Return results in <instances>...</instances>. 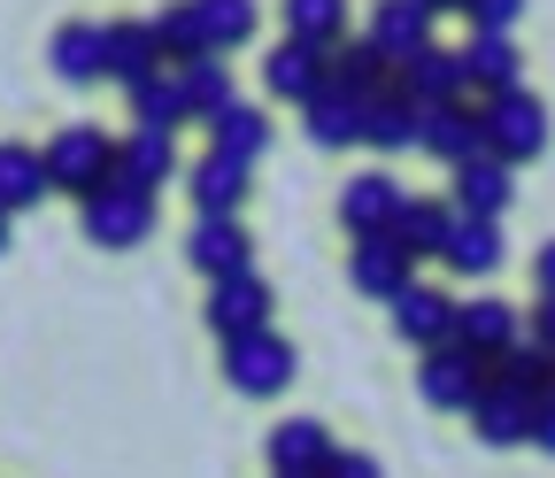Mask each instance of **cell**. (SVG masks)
I'll return each instance as SVG.
<instances>
[{
	"instance_id": "1",
	"label": "cell",
	"mask_w": 555,
	"mask_h": 478,
	"mask_svg": "<svg viewBox=\"0 0 555 478\" xmlns=\"http://www.w3.org/2000/svg\"><path fill=\"white\" fill-rule=\"evenodd\" d=\"M486 386H494V363L470 356L463 339L425 348V363H416V393H425V409H440V417H470Z\"/></svg>"
},
{
	"instance_id": "2",
	"label": "cell",
	"mask_w": 555,
	"mask_h": 478,
	"mask_svg": "<svg viewBox=\"0 0 555 478\" xmlns=\"http://www.w3.org/2000/svg\"><path fill=\"white\" fill-rule=\"evenodd\" d=\"M47 178H54V193H69V201H93V193L116 178V140H108V131H93V124L54 131V140H47Z\"/></svg>"
},
{
	"instance_id": "3",
	"label": "cell",
	"mask_w": 555,
	"mask_h": 478,
	"mask_svg": "<svg viewBox=\"0 0 555 478\" xmlns=\"http://www.w3.org/2000/svg\"><path fill=\"white\" fill-rule=\"evenodd\" d=\"M78 224H86L93 247H139V240L155 232V193H139V185L108 178L93 201H78Z\"/></svg>"
},
{
	"instance_id": "4",
	"label": "cell",
	"mask_w": 555,
	"mask_h": 478,
	"mask_svg": "<svg viewBox=\"0 0 555 478\" xmlns=\"http://www.w3.org/2000/svg\"><path fill=\"white\" fill-rule=\"evenodd\" d=\"M224 378H232V393L270 401L294 386V348L278 332H240V339H224Z\"/></svg>"
},
{
	"instance_id": "5",
	"label": "cell",
	"mask_w": 555,
	"mask_h": 478,
	"mask_svg": "<svg viewBox=\"0 0 555 478\" xmlns=\"http://www.w3.org/2000/svg\"><path fill=\"white\" fill-rule=\"evenodd\" d=\"M324 86H332V47H317V39H294V31H286V39L262 54V93H270V101L309 108Z\"/></svg>"
},
{
	"instance_id": "6",
	"label": "cell",
	"mask_w": 555,
	"mask_h": 478,
	"mask_svg": "<svg viewBox=\"0 0 555 478\" xmlns=\"http://www.w3.org/2000/svg\"><path fill=\"white\" fill-rule=\"evenodd\" d=\"M425 155H440L448 170L494 155V131H486V101H448V108H425Z\"/></svg>"
},
{
	"instance_id": "7",
	"label": "cell",
	"mask_w": 555,
	"mask_h": 478,
	"mask_svg": "<svg viewBox=\"0 0 555 478\" xmlns=\"http://www.w3.org/2000/svg\"><path fill=\"white\" fill-rule=\"evenodd\" d=\"M347 279H356V294H371V301H393V294L416 286V255L401 247V232H363L356 255H347Z\"/></svg>"
},
{
	"instance_id": "8",
	"label": "cell",
	"mask_w": 555,
	"mask_h": 478,
	"mask_svg": "<svg viewBox=\"0 0 555 478\" xmlns=\"http://www.w3.org/2000/svg\"><path fill=\"white\" fill-rule=\"evenodd\" d=\"M486 131H494V155L502 163H532L547 147V108L517 86V93H494L486 101Z\"/></svg>"
},
{
	"instance_id": "9",
	"label": "cell",
	"mask_w": 555,
	"mask_h": 478,
	"mask_svg": "<svg viewBox=\"0 0 555 478\" xmlns=\"http://www.w3.org/2000/svg\"><path fill=\"white\" fill-rule=\"evenodd\" d=\"M532 425H540V393H517V386H486L478 409H470V432L486 448H532Z\"/></svg>"
},
{
	"instance_id": "10",
	"label": "cell",
	"mask_w": 555,
	"mask_h": 478,
	"mask_svg": "<svg viewBox=\"0 0 555 478\" xmlns=\"http://www.w3.org/2000/svg\"><path fill=\"white\" fill-rule=\"evenodd\" d=\"M208 332H217V339L270 332V286L255 279V270H240V279H208Z\"/></svg>"
},
{
	"instance_id": "11",
	"label": "cell",
	"mask_w": 555,
	"mask_h": 478,
	"mask_svg": "<svg viewBox=\"0 0 555 478\" xmlns=\"http://www.w3.org/2000/svg\"><path fill=\"white\" fill-rule=\"evenodd\" d=\"M416 108H448V101H478L470 93V70H463V54H448V47H425V54H409L401 62V78H393Z\"/></svg>"
},
{
	"instance_id": "12",
	"label": "cell",
	"mask_w": 555,
	"mask_h": 478,
	"mask_svg": "<svg viewBox=\"0 0 555 478\" xmlns=\"http://www.w3.org/2000/svg\"><path fill=\"white\" fill-rule=\"evenodd\" d=\"M386 309H393V332L409 339V348H448V339H455V316H463V301L440 294V286H409V294H393Z\"/></svg>"
},
{
	"instance_id": "13",
	"label": "cell",
	"mask_w": 555,
	"mask_h": 478,
	"mask_svg": "<svg viewBox=\"0 0 555 478\" xmlns=\"http://www.w3.org/2000/svg\"><path fill=\"white\" fill-rule=\"evenodd\" d=\"M401 209H409V193H401L386 170H363V178H347V185H339V224L356 232V240H363V232H393Z\"/></svg>"
},
{
	"instance_id": "14",
	"label": "cell",
	"mask_w": 555,
	"mask_h": 478,
	"mask_svg": "<svg viewBox=\"0 0 555 478\" xmlns=\"http://www.w3.org/2000/svg\"><path fill=\"white\" fill-rule=\"evenodd\" d=\"M393 78H401V62L363 31V39H339L332 47V86L339 93H356V101H378V93H393Z\"/></svg>"
},
{
	"instance_id": "15",
	"label": "cell",
	"mask_w": 555,
	"mask_h": 478,
	"mask_svg": "<svg viewBox=\"0 0 555 478\" xmlns=\"http://www.w3.org/2000/svg\"><path fill=\"white\" fill-rule=\"evenodd\" d=\"M455 339L470 356H486V363H502L517 339H525V316H517V301H494V294H478V301H463V316H455Z\"/></svg>"
},
{
	"instance_id": "16",
	"label": "cell",
	"mask_w": 555,
	"mask_h": 478,
	"mask_svg": "<svg viewBox=\"0 0 555 478\" xmlns=\"http://www.w3.org/2000/svg\"><path fill=\"white\" fill-rule=\"evenodd\" d=\"M185 255H193L201 279H240V270H255V240L240 232V217H201Z\"/></svg>"
},
{
	"instance_id": "17",
	"label": "cell",
	"mask_w": 555,
	"mask_h": 478,
	"mask_svg": "<svg viewBox=\"0 0 555 478\" xmlns=\"http://www.w3.org/2000/svg\"><path fill=\"white\" fill-rule=\"evenodd\" d=\"M155 70H170V54H163V39H155V16H124V24H108V78L131 93L139 78H155Z\"/></svg>"
},
{
	"instance_id": "18",
	"label": "cell",
	"mask_w": 555,
	"mask_h": 478,
	"mask_svg": "<svg viewBox=\"0 0 555 478\" xmlns=\"http://www.w3.org/2000/svg\"><path fill=\"white\" fill-rule=\"evenodd\" d=\"M178 170V131H155V124H131L124 140H116V178L139 185V193H155L163 178Z\"/></svg>"
},
{
	"instance_id": "19",
	"label": "cell",
	"mask_w": 555,
	"mask_h": 478,
	"mask_svg": "<svg viewBox=\"0 0 555 478\" xmlns=\"http://www.w3.org/2000/svg\"><path fill=\"white\" fill-rule=\"evenodd\" d=\"M363 147H378V155H409V147H425V108H416L401 86H393V93H378V101H363Z\"/></svg>"
},
{
	"instance_id": "20",
	"label": "cell",
	"mask_w": 555,
	"mask_h": 478,
	"mask_svg": "<svg viewBox=\"0 0 555 478\" xmlns=\"http://www.w3.org/2000/svg\"><path fill=\"white\" fill-rule=\"evenodd\" d=\"M463 70H470V93H478V101H494V93H517V86H525V62H517V39H509V31H470Z\"/></svg>"
},
{
	"instance_id": "21",
	"label": "cell",
	"mask_w": 555,
	"mask_h": 478,
	"mask_svg": "<svg viewBox=\"0 0 555 478\" xmlns=\"http://www.w3.org/2000/svg\"><path fill=\"white\" fill-rule=\"evenodd\" d=\"M47 62H54L62 86H93V78H108V24H62V31L47 39Z\"/></svg>"
},
{
	"instance_id": "22",
	"label": "cell",
	"mask_w": 555,
	"mask_h": 478,
	"mask_svg": "<svg viewBox=\"0 0 555 478\" xmlns=\"http://www.w3.org/2000/svg\"><path fill=\"white\" fill-rule=\"evenodd\" d=\"M509 201H517V163L478 155V163L455 170V217H502Z\"/></svg>"
},
{
	"instance_id": "23",
	"label": "cell",
	"mask_w": 555,
	"mask_h": 478,
	"mask_svg": "<svg viewBox=\"0 0 555 478\" xmlns=\"http://www.w3.org/2000/svg\"><path fill=\"white\" fill-rule=\"evenodd\" d=\"M332 432L317 425V417H286L270 432V470H286V478H324L332 470Z\"/></svg>"
},
{
	"instance_id": "24",
	"label": "cell",
	"mask_w": 555,
	"mask_h": 478,
	"mask_svg": "<svg viewBox=\"0 0 555 478\" xmlns=\"http://www.w3.org/2000/svg\"><path fill=\"white\" fill-rule=\"evenodd\" d=\"M433 9H425V0H378V9H371V39L393 54V62H409V54H425V47H440L433 39Z\"/></svg>"
},
{
	"instance_id": "25",
	"label": "cell",
	"mask_w": 555,
	"mask_h": 478,
	"mask_svg": "<svg viewBox=\"0 0 555 478\" xmlns=\"http://www.w3.org/2000/svg\"><path fill=\"white\" fill-rule=\"evenodd\" d=\"M54 193L47 178V147H24V140H0V209H39V201Z\"/></svg>"
},
{
	"instance_id": "26",
	"label": "cell",
	"mask_w": 555,
	"mask_h": 478,
	"mask_svg": "<svg viewBox=\"0 0 555 478\" xmlns=\"http://www.w3.org/2000/svg\"><path fill=\"white\" fill-rule=\"evenodd\" d=\"M247 170H255V163H232V155L208 147V155L193 163V209H201V217H240V201H247Z\"/></svg>"
},
{
	"instance_id": "27",
	"label": "cell",
	"mask_w": 555,
	"mask_h": 478,
	"mask_svg": "<svg viewBox=\"0 0 555 478\" xmlns=\"http://www.w3.org/2000/svg\"><path fill=\"white\" fill-rule=\"evenodd\" d=\"M301 116H309V140H317V147H363V101H356V93L324 86Z\"/></svg>"
},
{
	"instance_id": "28",
	"label": "cell",
	"mask_w": 555,
	"mask_h": 478,
	"mask_svg": "<svg viewBox=\"0 0 555 478\" xmlns=\"http://www.w3.org/2000/svg\"><path fill=\"white\" fill-rule=\"evenodd\" d=\"M131 124H155V131H178L193 124V101H185V78L178 70H155L131 86Z\"/></svg>"
},
{
	"instance_id": "29",
	"label": "cell",
	"mask_w": 555,
	"mask_h": 478,
	"mask_svg": "<svg viewBox=\"0 0 555 478\" xmlns=\"http://www.w3.org/2000/svg\"><path fill=\"white\" fill-rule=\"evenodd\" d=\"M440 262H455L463 279H486V270H502V217H455V240H448Z\"/></svg>"
},
{
	"instance_id": "30",
	"label": "cell",
	"mask_w": 555,
	"mask_h": 478,
	"mask_svg": "<svg viewBox=\"0 0 555 478\" xmlns=\"http://www.w3.org/2000/svg\"><path fill=\"white\" fill-rule=\"evenodd\" d=\"M401 247L425 262V255H448V240H455V201H409L401 209Z\"/></svg>"
},
{
	"instance_id": "31",
	"label": "cell",
	"mask_w": 555,
	"mask_h": 478,
	"mask_svg": "<svg viewBox=\"0 0 555 478\" xmlns=\"http://www.w3.org/2000/svg\"><path fill=\"white\" fill-rule=\"evenodd\" d=\"M208 147L232 155V163H255V155L270 147V116H262V108H247V101H232L217 124H208Z\"/></svg>"
},
{
	"instance_id": "32",
	"label": "cell",
	"mask_w": 555,
	"mask_h": 478,
	"mask_svg": "<svg viewBox=\"0 0 555 478\" xmlns=\"http://www.w3.org/2000/svg\"><path fill=\"white\" fill-rule=\"evenodd\" d=\"M178 78H185V101H193V124H217L232 108V70L217 54H201V62H178Z\"/></svg>"
},
{
	"instance_id": "33",
	"label": "cell",
	"mask_w": 555,
	"mask_h": 478,
	"mask_svg": "<svg viewBox=\"0 0 555 478\" xmlns=\"http://www.w3.org/2000/svg\"><path fill=\"white\" fill-rule=\"evenodd\" d=\"M201 9V31H208V54H232L255 39V0H193Z\"/></svg>"
},
{
	"instance_id": "34",
	"label": "cell",
	"mask_w": 555,
	"mask_h": 478,
	"mask_svg": "<svg viewBox=\"0 0 555 478\" xmlns=\"http://www.w3.org/2000/svg\"><path fill=\"white\" fill-rule=\"evenodd\" d=\"M155 39H163V54H170V70L208 54V31H201V9H193V0H170V9L155 16Z\"/></svg>"
},
{
	"instance_id": "35",
	"label": "cell",
	"mask_w": 555,
	"mask_h": 478,
	"mask_svg": "<svg viewBox=\"0 0 555 478\" xmlns=\"http://www.w3.org/2000/svg\"><path fill=\"white\" fill-rule=\"evenodd\" d=\"M286 31L317 39V47H339L347 39V0H286Z\"/></svg>"
},
{
	"instance_id": "36",
	"label": "cell",
	"mask_w": 555,
	"mask_h": 478,
	"mask_svg": "<svg viewBox=\"0 0 555 478\" xmlns=\"http://www.w3.org/2000/svg\"><path fill=\"white\" fill-rule=\"evenodd\" d=\"M494 378H502V386H517V393H555V356H547V348H532V339H517V348L494 363Z\"/></svg>"
},
{
	"instance_id": "37",
	"label": "cell",
	"mask_w": 555,
	"mask_h": 478,
	"mask_svg": "<svg viewBox=\"0 0 555 478\" xmlns=\"http://www.w3.org/2000/svg\"><path fill=\"white\" fill-rule=\"evenodd\" d=\"M463 16H470V31H517L525 0H463Z\"/></svg>"
},
{
	"instance_id": "38",
	"label": "cell",
	"mask_w": 555,
	"mask_h": 478,
	"mask_svg": "<svg viewBox=\"0 0 555 478\" xmlns=\"http://www.w3.org/2000/svg\"><path fill=\"white\" fill-rule=\"evenodd\" d=\"M525 332H532V348H547V356H555V294H540V309L525 316Z\"/></svg>"
},
{
	"instance_id": "39",
	"label": "cell",
	"mask_w": 555,
	"mask_h": 478,
	"mask_svg": "<svg viewBox=\"0 0 555 478\" xmlns=\"http://www.w3.org/2000/svg\"><path fill=\"white\" fill-rule=\"evenodd\" d=\"M324 478H386V470H378L371 455H332V470H324Z\"/></svg>"
},
{
	"instance_id": "40",
	"label": "cell",
	"mask_w": 555,
	"mask_h": 478,
	"mask_svg": "<svg viewBox=\"0 0 555 478\" xmlns=\"http://www.w3.org/2000/svg\"><path fill=\"white\" fill-rule=\"evenodd\" d=\"M532 448L555 455V393H540V425H532Z\"/></svg>"
},
{
	"instance_id": "41",
	"label": "cell",
	"mask_w": 555,
	"mask_h": 478,
	"mask_svg": "<svg viewBox=\"0 0 555 478\" xmlns=\"http://www.w3.org/2000/svg\"><path fill=\"white\" fill-rule=\"evenodd\" d=\"M532 286H540V294H555V240L532 255Z\"/></svg>"
},
{
	"instance_id": "42",
	"label": "cell",
	"mask_w": 555,
	"mask_h": 478,
	"mask_svg": "<svg viewBox=\"0 0 555 478\" xmlns=\"http://www.w3.org/2000/svg\"><path fill=\"white\" fill-rule=\"evenodd\" d=\"M425 9H433V16H448V9H463V0H425Z\"/></svg>"
},
{
	"instance_id": "43",
	"label": "cell",
	"mask_w": 555,
	"mask_h": 478,
	"mask_svg": "<svg viewBox=\"0 0 555 478\" xmlns=\"http://www.w3.org/2000/svg\"><path fill=\"white\" fill-rule=\"evenodd\" d=\"M0 247H9V209H0Z\"/></svg>"
},
{
	"instance_id": "44",
	"label": "cell",
	"mask_w": 555,
	"mask_h": 478,
	"mask_svg": "<svg viewBox=\"0 0 555 478\" xmlns=\"http://www.w3.org/2000/svg\"><path fill=\"white\" fill-rule=\"evenodd\" d=\"M270 478H286V470H270Z\"/></svg>"
}]
</instances>
